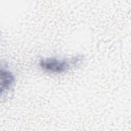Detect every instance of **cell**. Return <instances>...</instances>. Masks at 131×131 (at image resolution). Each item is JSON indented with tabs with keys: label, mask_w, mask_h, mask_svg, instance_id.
I'll use <instances>...</instances> for the list:
<instances>
[{
	"label": "cell",
	"mask_w": 131,
	"mask_h": 131,
	"mask_svg": "<svg viewBox=\"0 0 131 131\" xmlns=\"http://www.w3.org/2000/svg\"><path fill=\"white\" fill-rule=\"evenodd\" d=\"M40 67L45 70L55 73H61L68 70L70 64L65 60H59L55 58L42 59L40 62Z\"/></svg>",
	"instance_id": "obj_1"
},
{
	"label": "cell",
	"mask_w": 131,
	"mask_h": 131,
	"mask_svg": "<svg viewBox=\"0 0 131 131\" xmlns=\"http://www.w3.org/2000/svg\"><path fill=\"white\" fill-rule=\"evenodd\" d=\"M14 82L13 75L5 69L1 70V94L10 90Z\"/></svg>",
	"instance_id": "obj_2"
}]
</instances>
